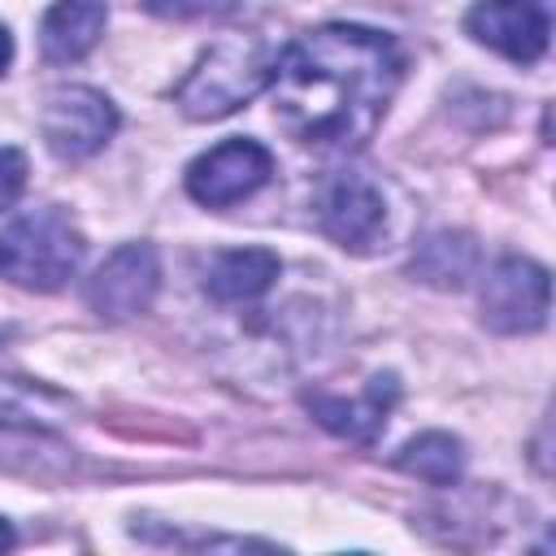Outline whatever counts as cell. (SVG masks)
Here are the masks:
<instances>
[{
	"mask_svg": "<svg viewBox=\"0 0 556 556\" xmlns=\"http://www.w3.org/2000/svg\"><path fill=\"white\" fill-rule=\"evenodd\" d=\"M400 78L404 52L387 30L330 22L274 56V117L304 148L348 152L378 130Z\"/></svg>",
	"mask_w": 556,
	"mask_h": 556,
	"instance_id": "obj_1",
	"label": "cell"
},
{
	"mask_svg": "<svg viewBox=\"0 0 556 556\" xmlns=\"http://www.w3.org/2000/svg\"><path fill=\"white\" fill-rule=\"evenodd\" d=\"M274 74V48L261 35H226L200 61L187 70V78L174 91V104L191 122H213L248 104L261 87H269Z\"/></svg>",
	"mask_w": 556,
	"mask_h": 556,
	"instance_id": "obj_2",
	"label": "cell"
},
{
	"mask_svg": "<svg viewBox=\"0 0 556 556\" xmlns=\"http://www.w3.org/2000/svg\"><path fill=\"white\" fill-rule=\"evenodd\" d=\"M83 252V230L61 208H30L0 230V278L22 291H56L78 274Z\"/></svg>",
	"mask_w": 556,
	"mask_h": 556,
	"instance_id": "obj_3",
	"label": "cell"
},
{
	"mask_svg": "<svg viewBox=\"0 0 556 556\" xmlns=\"http://www.w3.org/2000/svg\"><path fill=\"white\" fill-rule=\"evenodd\" d=\"M43 143L61 161H87L117 135V104L96 87H56L39 117Z\"/></svg>",
	"mask_w": 556,
	"mask_h": 556,
	"instance_id": "obj_4",
	"label": "cell"
},
{
	"mask_svg": "<svg viewBox=\"0 0 556 556\" xmlns=\"http://www.w3.org/2000/svg\"><path fill=\"white\" fill-rule=\"evenodd\" d=\"M552 304V278L530 256H504L482 282V326L495 334L543 330Z\"/></svg>",
	"mask_w": 556,
	"mask_h": 556,
	"instance_id": "obj_5",
	"label": "cell"
},
{
	"mask_svg": "<svg viewBox=\"0 0 556 556\" xmlns=\"http://www.w3.org/2000/svg\"><path fill=\"white\" fill-rule=\"evenodd\" d=\"M274 174V156L256 139H226L187 165V195L204 208H230L256 195Z\"/></svg>",
	"mask_w": 556,
	"mask_h": 556,
	"instance_id": "obj_6",
	"label": "cell"
},
{
	"mask_svg": "<svg viewBox=\"0 0 556 556\" xmlns=\"http://www.w3.org/2000/svg\"><path fill=\"white\" fill-rule=\"evenodd\" d=\"M317 226L348 252H374L387 235L382 191L361 174H334L317 191Z\"/></svg>",
	"mask_w": 556,
	"mask_h": 556,
	"instance_id": "obj_7",
	"label": "cell"
},
{
	"mask_svg": "<svg viewBox=\"0 0 556 556\" xmlns=\"http://www.w3.org/2000/svg\"><path fill=\"white\" fill-rule=\"evenodd\" d=\"M161 287V256L152 243H122L91 278H87V304L109 317L126 321L152 308Z\"/></svg>",
	"mask_w": 556,
	"mask_h": 556,
	"instance_id": "obj_8",
	"label": "cell"
},
{
	"mask_svg": "<svg viewBox=\"0 0 556 556\" xmlns=\"http://www.w3.org/2000/svg\"><path fill=\"white\" fill-rule=\"evenodd\" d=\"M465 30L517 65H534L547 52V9L539 0H478L465 13Z\"/></svg>",
	"mask_w": 556,
	"mask_h": 556,
	"instance_id": "obj_9",
	"label": "cell"
},
{
	"mask_svg": "<svg viewBox=\"0 0 556 556\" xmlns=\"http://www.w3.org/2000/svg\"><path fill=\"white\" fill-rule=\"evenodd\" d=\"M395 400H400V382L391 374H378V378H369V387L361 395H352V400H343V395H308V408L330 434L352 439V443H369L387 426V413H391Z\"/></svg>",
	"mask_w": 556,
	"mask_h": 556,
	"instance_id": "obj_10",
	"label": "cell"
},
{
	"mask_svg": "<svg viewBox=\"0 0 556 556\" xmlns=\"http://www.w3.org/2000/svg\"><path fill=\"white\" fill-rule=\"evenodd\" d=\"M104 22H109V4L104 0H56L43 13V26H39V52H43V61L48 65H74V61H83L100 43Z\"/></svg>",
	"mask_w": 556,
	"mask_h": 556,
	"instance_id": "obj_11",
	"label": "cell"
},
{
	"mask_svg": "<svg viewBox=\"0 0 556 556\" xmlns=\"http://www.w3.org/2000/svg\"><path fill=\"white\" fill-rule=\"evenodd\" d=\"M278 278V256L269 248H226L204 265V291L217 304H252Z\"/></svg>",
	"mask_w": 556,
	"mask_h": 556,
	"instance_id": "obj_12",
	"label": "cell"
},
{
	"mask_svg": "<svg viewBox=\"0 0 556 556\" xmlns=\"http://www.w3.org/2000/svg\"><path fill=\"white\" fill-rule=\"evenodd\" d=\"M395 465L430 486H456L460 473H465V443L456 434H443V430H426L417 439H408L395 456Z\"/></svg>",
	"mask_w": 556,
	"mask_h": 556,
	"instance_id": "obj_13",
	"label": "cell"
},
{
	"mask_svg": "<svg viewBox=\"0 0 556 556\" xmlns=\"http://www.w3.org/2000/svg\"><path fill=\"white\" fill-rule=\"evenodd\" d=\"M478 265V248L469 235H452V230H439L430 235L417 256H413V274L434 282V287H465V278L473 274Z\"/></svg>",
	"mask_w": 556,
	"mask_h": 556,
	"instance_id": "obj_14",
	"label": "cell"
},
{
	"mask_svg": "<svg viewBox=\"0 0 556 556\" xmlns=\"http://www.w3.org/2000/svg\"><path fill=\"white\" fill-rule=\"evenodd\" d=\"M152 17L165 22H200V17H226L239 9V0H143Z\"/></svg>",
	"mask_w": 556,
	"mask_h": 556,
	"instance_id": "obj_15",
	"label": "cell"
},
{
	"mask_svg": "<svg viewBox=\"0 0 556 556\" xmlns=\"http://www.w3.org/2000/svg\"><path fill=\"white\" fill-rule=\"evenodd\" d=\"M26 187V156L17 148H0V208H13Z\"/></svg>",
	"mask_w": 556,
	"mask_h": 556,
	"instance_id": "obj_16",
	"label": "cell"
},
{
	"mask_svg": "<svg viewBox=\"0 0 556 556\" xmlns=\"http://www.w3.org/2000/svg\"><path fill=\"white\" fill-rule=\"evenodd\" d=\"M9 61H13V35L0 26V74L9 70Z\"/></svg>",
	"mask_w": 556,
	"mask_h": 556,
	"instance_id": "obj_17",
	"label": "cell"
},
{
	"mask_svg": "<svg viewBox=\"0 0 556 556\" xmlns=\"http://www.w3.org/2000/svg\"><path fill=\"white\" fill-rule=\"evenodd\" d=\"M4 547H13V526L0 517V552H4Z\"/></svg>",
	"mask_w": 556,
	"mask_h": 556,
	"instance_id": "obj_18",
	"label": "cell"
}]
</instances>
